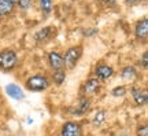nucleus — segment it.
<instances>
[{
  "label": "nucleus",
  "instance_id": "20",
  "mask_svg": "<svg viewBox=\"0 0 148 136\" xmlns=\"http://www.w3.org/2000/svg\"><path fill=\"white\" fill-rule=\"evenodd\" d=\"M140 66H141L143 70H147L148 69V52L147 51H144L143 52V57H141V59H140Z\"/></svg>",
  "mask_w": 148,
  "mask_h": 136
},
{
  "label": "nucleus",
  "instance_id": "24",
  "mask_svg": "<svg viewBox=\"0 0 148 136\" xmlns=\"http://www.w3.org/2000/svg\"><path fill=\"white\" fill-rule=\"evenodd\" d=\"M126 1V4L129 6H134V4H138V3H141L143 0H125Z\"/></svg>",
  "mask_w": 148,
  "mask_h": 136
},
{
  "label": "nucleus",
  "instance_id": "1",
  "mask_svg": "<svg viewBox=\"0 0 148 136\" xmlns=\"http://www.w3.org/2000/svg\"><path fill=\"white\" fill-rule=\"evenodd\" d=\"M18 65V55L14 50L4 48L0 51V70L1 72H12Z\"/></svg>",
  "mask_w": 148,
  "mask_h": 136
},
{
  "label": "nucleus",
  "instance_id": "25",
  "mask_svg": "<svg viewBox=\"0 0 148 136\" xmlns=\"http://www.w3.org/2000/svg\"><path fill=\"white\" fill-rule=\"evenodd\" d=\"M10 1H11V3H14V4H15V3L18 1V0H10Z\"/></svg>",
  "mask_w": 148,
  "mask_h": 136
},
{
  "label": "nucleus",
  "instance_id": "13",
  "mask_svg": "<svg viewBox=\"0 0 148 136\" xmlns=\"http://www.w3.org/2000/svg\"><path fill=\"white\" fill-rule=\"evenodd\" d=\"M119 76H121V79L123 81H134V80L137 79L138 73H137V69L134 68V66H125L121 70Z\"/></svg>",
  "mask_w": 148,
  "mask_h": 136
},
{
  "label": "nucleus",
  "instance_id": "7",
  "mask_svg": "<svg viewBox=\"0 0 148 136\" xmlns=\"http://www.w3.org/2000/svg\"><path fill=\"white\" fill-rule=\"evenodd\" d=\"M130 94H132L133 99H134V102H136V105H138V106L147 105V102H148V92H147V89L133 85V87H130Z\"/></svg>",
  "mask_w": 148,
  "mask_h": 136
},
{
  "label": "nucleus",
  "instance_id": "12",
  "mask_svg": "<svg viewBox=\"0 0 148 136\" xmlns=\"http://www.w3.org/2000/svg\"><path fill=\"white\" fill-rule=\"evenodd\" d=\"M5 92L7 95L12 98V99L15 100H22L25 98V94H23V91L19 85H16V84H8L7 87H5Z\"/></svg>",
  "mask_w": 148,
  "mask_h": 136
},
{
  "label": "nucleus",
  "instance_id": "23",
  "mask_svg": "<svg viewBox=\"0 0 148 136\" xmlns=\"http://www.w3.org/2000/svg\"><path fill=\"white\" fill-rule=\"evenodd\" d=\"M96 33H97V29H89V30L85 32V36H86V37H92V36H95Z\"/></svg>",
  "mask_w": 148,
  "mask_h": 136
},
{
  "label": "nucleus",
  "instance_id": "14",
  "mask_svg": "<svg viewBox=\"0 0 148 136\" xmlns=\"http://www.w3.org/2000/svg\"><path fill=\"white\" fill-rule=\"evenodd\" d=\"M15 4L10 0H0V17H8L14 12Z\"/></svg>",
  "mask_w": 148,
  "mask_h": 136
},
{
  "label": "nucleus",
  "instance_id": "9",
  "mask_svg": "<svg viewBox=\"0 0 148 136\" xmlns=\"http://www.w3.org/2000/svg\"><path fill=\"white\" fill-rule=\"evenodd\" d=\"M48 65L52 70H59V69H64L63 57L62 54L58 51H51L48 54Z\"/></svg>",
  "mask_w": 148,
  "mask_h": 136
},
{
  "label": "nucleus",
  "instance_id": "8",
  "mask_svg": "<svg viewBox=\"0 0 148 136\" xmlns=\"http://www.w3.org/2000/svg\"><path fill=\"white\" fill-rule=\"evenodd\" d=\"M69 110L71 111L70 114H73V115L86 114V113L90 110V99L88 96H82V98L78 100V105L75 106V107H71V109H69Z\"/></svg>",
  "mask_w": 148,
  "mask_h": 136
},
{
  "label": "nucleus",
  "instance_id": "4",
  "mask_svg": "<svg viewBox=\"0 0 148 136\" xmlns=\"http://www.w3.org/2000/svg\"><path fill=\"white\" fill-rule=\"evenodd\" d=\"M55 35H56V29L53 26H44L34 33L33 39L37 44H44V43L49 41L51 39H53Z\"/></svg>",
  "mask_w": 148,
  "mask_h": 136
},
{
  "label": "nucleus",
  "instance_id": "22",
  "mask_svg": "<svg viewBox=\"0 0 148 136\" xmlns=\"http://www.w3.org/2000/svg\"><path fill=\"white\" fill-rule=\"evenodd\" d=\"M100 1L106 6V7H108V8H114V7H116V0H100Z\"/></svg>",
  "mask_w": 148,
  "mask_h": 136
},
{
  "label": "nucleus",
  "instance_id": "19",
  "mask_svg": "<svg viewBox=\"0 0 148 136\" xmlns=\"http://www.w3.org/2000/svg\"><path fill=\"white\" fill-rule=\"evenodd\" d=\"M21 10H23V11H26V10H29V8H32V6H33V0H18L15 3Z\"/></svg>",
  "mask_w": 148,
  "mask_h": 136
},
{
  "label": "nucleus",
  "instance_id": "5",
  "mask_svg": "<svg viewBox=\"0 0 148 136\" xmlns=\"http://www.w3.org/2000/svg\"><path fill=\"white\" fill-rule=\"evenodd\" d=\"M81 135H82V126L77 121L64 122L62 129H60V136H81Z\"/></svg>",
  "mask_w": 148,
  "mask_h": 136
},
{
  "label": "nucleus",
  "instance_id": "2",
  "mask_svg": "<svg viewBox=\"0 0 148 136\" xmlns=\"http://www.w3.org/2000/svg\"><path fill=\"white\" fill-rule=\"evenodd\" d=\"M49 79L44 74H34V76H30L29 79L26 80L25 83V87H26L27 91H32V92H44L49 88Z\"/></svg>",
  "mask_w": 148,
  "mask_h": 136
},
{
  "label": "nucleus",
  "instance_id": "6",
  "mask_svg": "<svg viewBox=\"0 0 148 136\" xmlns=\"http://www.w3.org/2000/svg\"><path fill=\"white\" fill-rule=\"evenodd\" d=\"M114 69L111 68L110 65H106V63H99L96 65L95 68V76L97 80L100 81H107L108 79H111L114 76Z\"/></svg>",
  "mask_w": 148,
  "mask_h": 136
},
{
  "label": "nucleus",
  "instance_id": "16",
  "mask_svg": "<svg viewBox=\"0 0 148 136\" xmlns=\"http://www.w3.org/2000/svg\"><path fill=\"white\" fill-rule=\"evenodd\" d=\"M38 6H40V8L41 11L48 15V14H51V11H52V6H53V0H38Z\"/></svg>",
  "mask_w": 148,
  "mask_h": 136
},
{
  "label": "nucleus",
  "instance_id": "17",
  "mask_svg": "<svg viewBox=\"0 0 148 136\" xmlns=\"http://www.w3.org/2000/svg\"><path fill=\"white\" fill-rule=\"evenodd\" d=\"M106 120V111L104 110H97L95 113V117H93V120H92V124L95 126H100L103 122Z\"/></svg>",
  "mask_w": 148,
  "mask_h": 136
},
{
  "label": "nucleus",
  "instance_id": "11",
  "mask_svg": "<svg viewBox=\"0 0 148 136\" xmlns=\"http://www.w3.org/2000/svg\"><path fill=\"white\" fill-rule=\"evenodd\" d=\"M134 36L137 37L138 40H145L148 36V19L147 17H144L143 19L136 23L134 26Z\"/></svg>",
  "mask_w": 148,
  "mask_h": 136
},
{
  "label": "nucleus",
  "instance_id": "15",
  "mask_svg": "<svg viewBox=\"0 0 148 136\" xmlns=\"http://www.w3.org/2000/svg\"><path fill=\"white\" fill-rule=\"evenodd\" d=\"M66 77H67V73H66L64 69L53 70L52 74H51V81H52L55 85H62V84L66 81Z\"/></svg>",
  "mask_w": 148,
  "mask_h": 136
},
{
  "label": "nucleus",
  "instance_id": "21",
  "mask_svg": "<svg viewBox=\"0 0 148 136\" xmlns=\"http://www.w3.org/2000/svg\"><path fill=\"white\" fill-rule=\"evenodd\" d=\"M136 135L137 136H148V125L147 124H143V125L138 126L137 131H136Z\"/></svg>",
  "mask_w": 148,
  "mask_h": 136
},
{
  "label": "nucleus",
  "instance_id": "10",
  "mask_svg": "<svg viewBox=\"0 0 148 136\" xmlns=\"http://www.w3.org/2000/svg\"><path fill=\"white\" fill-rule=\"evenodd\" d=\"M99 88H100V80H97L96 77H90L84 84V88H82L84 96H90V95L96 94Z\"/></svg>",
  "mask_w": 148,
  "mask_h": 136
},
{
  "label": "nucleus",
  "instance_id": "18",
  "mask_svg": "<svg viewBox=\"0 0 148 136\" xmlns=\"http://www.w3.org/2000/svg\"><path fill=\"white\" fill-rule=\"evenodd\" d=\"M126 94H127V89L123 85H118L115 88H112V91H111V95L115 96V98H122V96H125Z\"/></svg>",
  "mask_w": 148,
  "mask_h": 136
},
{
  "label": "nucleus",
  "instance_id": "3",
  "mask_svg": "<svg viewBox=\"0 0 148 136\" xmlns=\"http://www.w3.org/2000/svg\"><path fill=\"white\" fill-rule=\"evenodd\" d=\"M62 57H63L64 68L67 69V70H74L75 66L78 65L81 57H82V47H81V46L69 47L64 51V54Z\"/></svg>",
  "mask_w": 148,
  "mask_h": 136
}]
</instances>
